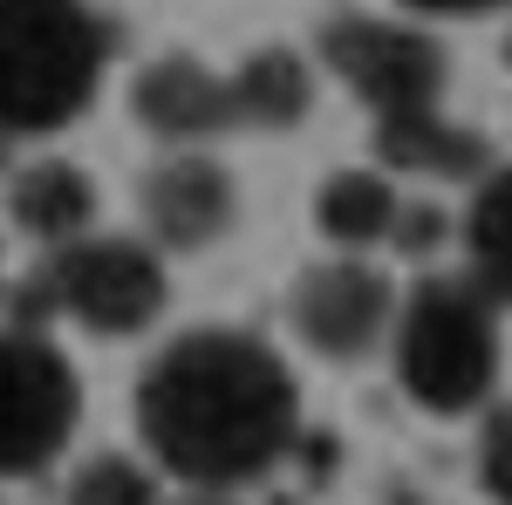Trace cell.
Segmentation results:
<instances>
[{
  "label": "cell",
  "instance_id": "7",
  "mask_svg": "<svg viewBox=\"0 0 512 505\" xmlns=\"http://www.w3.org/2000/svg\"><path fill=\"white\" fill-rule=\"evenodd\" d=\"M396 321V280L369 253H328L294 280L287 294V328L294 342L321 362H369L390 342Z\"/></svg>",
  "mask_w": 512,
  "mask_h": 505
},
{
  "label": "cell",
  "instance_id": "2",
  "mask_svg": "<svg viewBox=\"0 0 512 505\" xmlns=\"http://www.w3.org/2000/svg\"><path fill=\"white\" fill-rule=\"evenodd\" d=\"M321 62L376 117L383 157H390L396 171L458 178L472 164V137L444 117L451 62H444V48L424 28L383 21V14H335L321 28Z\"/></svg>",
  "mask_w": 512,
  "mask_h": 505
},
{
  "label": "cell",
  "instance_id": "1",
  "mask_svg": "<svg viewBox=\"0 0 512 505\" xmlns=\"http://www.w3.org/2000/svg\"><path fill=\"white\" fill-rule=\"evenodd\" d=\"M130 417L164 478H178L185 492H239L294 451L301 383L267 335L205 321L144 362Z\"/></svg>",
  "mask_w": 512,
  "mask_h": 505
},
{
  "label": "cell",
  "instance_id": "3",
  "mask_svg": "<svg viewBox=\"0 0 512 505\" xmlns=\"http://www.w3.org/2000/svg\"><path fill=\"white\" fill-rule=\"evenodd\" d=\"M110 28L89 0H0V137H48L96 103Z\"/></svg>",
  "mask_w": 512,
  "mask_h": 505
},
{
  "label": "cell",
  "instance_id": "15",
  "mask_svg": "<svg viewBox=\"0 0 512 505\" xmlns=\"http://www.w3.org/2000/svg\"><path fill=\"white\" fill-rule=\"evenodd\" d=\"M478 492L492 505H512V403H499L478 430Z\"/></svg>",
  "mask_w": 512,
  "mask_h": 505
},
{
  "label": "cell",
  "instance_id": "14",
  "mask_svg": "<svg viewBox=\"0 0 512 505\" xmlns=\"http://www.w3.org/2000/svg\"><path fill=\"white\" fill-rule=\"evenodd\" d=\"M62 505H164V499H158V478L137 465V458H123V451H96V458H82V465H76Z\"/></svg>",
  "mask_w": 512,
  "mask_h": 505
},
{
  "label": "cell",
  "instance_id": "9",
  "mask_svg": "<svg viewBox=\"0 0 512 505\" xmlns=\"http://www.w3.org/2000/svg\"><path fill=\"white\" fill-rule=\"evenodd\" d=\"M130 117L158 137L164 151H205L233 130V89L198 55H158L130 82Z\"/></svg>",
  "mask_w": 512,
  "mask_h": 505
},
{
  "label": "cell",
  "instance_id": "4",
  "mask_svg": "<svg viewBox=\"0 0 512 505\" xmlns=\"http://www.w3.org/2000/svg\"><path fill=\"white\" fill-rule=\"evenodd\" d=\"M383 349L396 362L403 396L424 417H472L499 389V301L472 273L465 280L431 273L410 294H396V321Z\"/></svg>",
  "mask_w": 512,
  "mask_h": 505
},
{
  "label": "cell",
  "instance_id": "17",
  "mask_svg": "<svg viewBox=\"0 0 512 505\" xmlns=\"http://www.w3.org/2000/svg\"><path fill=\"white\" fill-rule=\"evenodd\" d=\"M178 505H239L233 492H192V499H178Z\"/></svg>",
  "mask_w": 512,
  "mask_h": 505
},
{
  "label": "cell",
  "instance_id": "10",
  "mask_svg": "<svg viewBox=\"0 0 512 505\" xmlns=\"http://www.w3.org/2000/svg\"><path fill=\"white\" fill-rule=\"evenodd\" d=\"M7 219H14V233L35 239V246H69L96 226V178L69 164V157H41L28 171H14V185H7Z\"/></svg>",
  "mask_w": 512,
  "mask_h": 505
},
{
  "label": "cell",
  "instance_id": "6",
  "mask_svg": "<svg viewBox=\"0 0 512 505\" xmlns=\"http://www.w3.org/2000/svg\"><path fill=\"white\" fill-rule=\"evenodd\" d=\"M82 424L76 362L35 328H0V478H41Z\"/></svg>",
  "mask_w": 512,
  "mask_h": 505
},
{
  "label": "cell",
  "instance_id": "11",
  "mask_svg": "<svg viewBox=\"0 0 512 505\" xmlns=\"http://www.w3.org/2000/svg\"><path fill=\"white\" fill-rule=\"evenodd\" d=\"M410 198L390 185V171H328L315 192V226L335 253H376L396 246Z\"/></svg>",
  "mask_w": 512,
  "mask_h": 505
},
{
  "label": "cell",
  "instance_id": "5",
  "mask_svg": "<svg viewBox=\"0 0 512 505\" xmlns=\"http://www.w3.org/2000/svg\"><path fill=\"white\" fill-rule=\"evenodd\" d=\"M48 301L69 314L76 328L123 342L144 335L171 301V273L151 239H123V233H89L48 253Z\"/></svg>",
  "mask_w": 512,
  "mask_h": 505
},
{
  "label": "cell",
  "instance_id": "16",
  "mask_svg": "<svg viewBox=\"0 0 512 505\" xmlns=\"http://www.w3.org/2000/svg\"><path fill=\"white\" fill-rule=\"evenodd\" d=\"M410 14H485V7H506V0H396Z\"/></svg>",
  "mask_w": 512,
  "mask_h": 505
},
{
  "label": "cell",
  "instance_id": "12",
  "mask_svg": "<svg viewBox=\"0 0 512 505\" xmlns=\"http://www.w3.org/2000/svg\"><path fill=\"white\" fill-rule=\"evenodd\" d=\"M226 89H233V130H260V137H280V130H294L315 110V76H308V62L294 48L246 55L226 76Z\"/></svg>",
  "mask_w": 512,
  "mask_h": 505
},
{
  "label": "cell",
  "instance_id": "8",
  "mask_svg": "<svg viewBox=\"0 0 512 505\" xmlns=\"http://www.w3.org/2000/svg\"><path fill=\"white\" fill-rule=\"evenodd\" d=\"M137 212L158 253H212L239 226V178L212 151H164L137 178Z\"/></svg>",
  "mask_w": 512,
  "mask_h": 505
},
{
  "label": "cell",
  "instance_id": "13",
  "mask_svg": "<svg viewBox=\"0 0 512 505\" xmlns=\"http://www.w3.org/2000/svg\"><path fill=\"white\" fill-rule=\"evenodd\" d=\"M465 253H472V280L499 301V308H512V164H499V171L472 192Z\"/></svg>",
  "mask_w": 512,
  "mask_h": 505
}]
</instances>
